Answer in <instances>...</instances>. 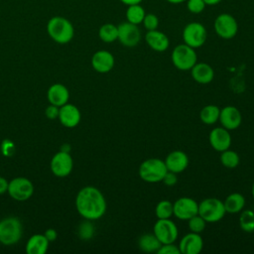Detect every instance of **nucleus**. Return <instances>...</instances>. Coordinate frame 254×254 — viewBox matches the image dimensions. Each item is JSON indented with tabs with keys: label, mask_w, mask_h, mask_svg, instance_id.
Wrapping results in <instances>:
<instances>
[{
	"label": "nucleus",
	"mask_w": 254,
	"mask_h": 254,
	"mask_svg": "<svg viewBox=\"0 0 254 254\" xmlns=\"http://www.w3.org/2000/svg\"><path fill=\"white\" fill-rule=\"evenodd\" d=\"M168 172L165 162L159 158H150L143 161L139 167V177L146 183L162 182Z\"/></svg>",
	"instance_id": "nucleus-3"
},
{
	"label": "nucleus",
	"mask_w": 254,
	"mask_h": 254,
	"mask_svg": "<svg viewBox=\"0 0 254 254\" xmlns=\"http://www.w3.org/2000/svg\"><path fill=\"white\" fill-rule=\"evenodd\" d=\"M207 32L205 27L198 22H191L186 25L183 30L184 44L196 49L200 48L206 41Z\"/></svg>",
	"instance_id": "nucleus-7"
},
{
	"label": "nucleus",
	"mask_w": 254,
	"mask_h": 254,
	"mask_svg": "<svg viewBox=\"0 0 254 254\" xmlns=\"http://www.w3.org/2000/svg\"><path fill=\"white\" fill-rule=\"evenodd\" d=\"M203 1H204V3L206 5H216V4H218L222 0H203Z\"/></svg>",
	"instance_id": "nucleus-43"
},
{
	"label": "nucleus",
	"mask_w": 254,
	"mask_h": 254,
	"mask_svg": "<svg viewBox=\"0 0 254 254\" xmlns=\"http://www.w3.org/2000/svg\"><path fill=\"white\" fill-rule=\"evenodd\" d=\"M220 108L214 104H208L202 107L199 112V119L206 125H212L219 119Z\"/></svg>",
	"instance_id": "nucleus-26"
},
{
	"label": "nucleus",
	"mask_w": 254,
	"mask_h": 254,
	"mask_svg": "<svg viewBox=\"0 0 254 254\" xmlns=\"http://www.w3.org/2000/svg\"><path fill=\"white\" fill-rule=\"evenodd\" d=\"M118 28V38L117 40L121 45L127 48L136 47L141 40V32L137 25L130 22L121 23Z\"/></svg>",
	"instance_id": "nucleus-13"
},
{
	"label": "nucleus",
	"mask_w": 254,
	"mask_h": 254,
	"mask_svg": "<svg viewBox=\"0 0 254 254\" xmlns=\"http://www.w3.org/2000/svg\"><path fill=\"white\" fill-rule=\"evenodd\" d=\"M198 214V203L191 197L183 196L173 202V215L178 219L188 220Z\"/></svg>",
	"instance_id": "nucleus-12"
},
{
	"label": "nucleus",
	"mask_w": 254,
	"mask_h": 254,
	"mask_svg": "<svg viewBox=\"0 0 254 254\" xmlns=\"http://www.w3.org/2000/svg\"><path fill=\"white\" fill-rule=\"evenodd\" d=\"M209 144L213 150L217 152H222L229 149L231 145V136L229 130L221 127L213 128L209 132L208 136Z\"/></svg>",
	"instance_id": "nucleus-15"
},
{
	"label": "nucleus",
	"mask_w": 254,
	"mask_h": 254,
	"mask_svg": "<svg viewBox=\"0 0 254 254\" xmlns=\"http://www.w3.org/2000/svg\"><path fill=\"white\" fill-rule=\"evenodd\" d=\"M115 64L113 55L105 50L97 51L91 58V65L93 69L99 73L109 72Z\"/></svg>",
	"instance_id": "nucleus-16"
},
{
	"label": "nucleus",
	"mask_w": 254,
	"mask_h": 254,
	"mask_svg": "<svg viewBox=\"0 0 254 254\" xmlns=\"http://www.w3.org/2000/svg\"><path fill=\"white\" fill-rule=\"evenodd\" d=\"M146 15L144 8L140 4H134L128 6L126 10V19L128 22L139 25L143 22V19Z\"/></svg>",
	"instance_id": "nucleus-28"
},
{
	"label": "nucleus",
	"mask_w": 254,
	"mask_h": 254,
	"mask_svg": "<svg viewBox=\"0 0 254 254\" xmlns=\"http://www.w3.org/2000/svg\"><path fill=\"white\" fill-rule=\"evenodd\" d=\"M167 1L170 2V3H173V4H179V3L185 2L186 0H167Z\"/></svg>",
	"instance_id": "nucleus-44"
},
{
	"label": "nucleus",
	"mask_w": 254,
	"mask_h": 254,
	"mask_svg": "<svg viewBox=\"0 0 254 254\" xmlns=\"http://www.w3.org/2000/svg\"><path fill=\"white\" fill-rule=\"evenodd\" d=\"M164 162L168 171L176 174H180L188 168L189 157L184 151L175 150L170 154H168Z\"/></svg>",
	"instance_id": "nucleus-19"
},
{
	"label": "nucleus",
	"mask_w": 254,
	"mask_h": 254,
	"mask_svg": "<svg viewBox=\"0 0 254 254\" xmlns=\"http://www.w3.org/2000/svg\"><path fill=\"white\" fill-rule=\"evenodd\" d=\"M223 205L227 213H238L245 206V197L239 192H232L223 200Z\"/></svg>",
	"instance_id": "nucleus-24"
},
{
	"label": "nucleus",
	"mask_w": 254,
	"mask_h": 254,
	"mask_svg": "<svg viewBox=\"0 0 254 254\" xmlns=\"http://www.w3.org/2000/svg\"><path fill=\"white\" fill-rule=\"evenodd\" d=\"M145 40L147 45L156 52H165L170 46L169 38L163 32L156 30L148 31L145 35Z\"/></svg>",
	"instance_id": "nucleus-21"
},
{
	"label": "nucleus",
	"mask_w": 254,
	"mask_h": 254,
	"mask_svg": "<svg viewBox=\"0 0 254 254\" xmlns=\"http://www.w3.org/2000/svg\"><path fill=\"white\" fill-rule=\"evenodd\" d=\"M225 213L223 201L216 197H207L198 203V214L206 222H217L224 217Z\"/></svg>",
	"instance_id": "nucleus-6"
},
{
	"label": "nucleus",
	"mask_w": 254,
	"mask_h": 254,
	"mask_svg": "<svg viewBox=\"0 0 254 254\" xmlns=\"http://www.w3.org/2000/svg\"><path fill=\"white\" fill-rule=\"evenodd\" d=\"M178 246L181 254H198L203 248V240L200 234L190 232L180 240Z\"/></svg>",
	"instance_id": "nucleus-18"
},
{
	"label": "nucleus",
	"mask_w": 254,
	"mask_h": 254,
	"mask_svg": "<svg viewBox=\"0 0 254 254\" xmlns=\"http://www.w3.org/2000/svg\"><path fill=\"white\" fill-rule=\"evenodd\" d=\"M1 151L5 156H11L15 152V145L12 141L6 139L1 144Z\"/></svg>",
	"instance_id": "nucleus-37"
},
{
	"label": "nucleus",
	"mask_w": 254,
	"mask_h": 254,
	"mask_svg": "<svg viewBox=\"0 0 254 254\" xmlns=\"http://www.w3.org/2000/svg\"><path fill=\"white\" fill-rule=\"evenodd\" d=\"M172 63L180 70H190L197 63V56L193 48L181 44L174 48L172 52Z\"/></svg>",
	"instance_id": "nucleus-5"
},
{
	"label": "nucleus",
	"mask_w": 254,
	"mask_h": 254,
	"mask_svg": "<svg viewBox=\"0 0 254 254\" xmlns=\"http://www.w3.org/2000/svg\"><path fill=\"white\" fill-rule=\"evenodd\" d=\"M75 207L84 219L92 221L101 218L105 214L107 203L103 193L97 188L87 186L77 192Z\"/></svg>",
	"instance_id": "nucleus-1"
},
{
	"label": "nucleus",
	"mask_w": 254,
	"mask_h": 254,
	"mask_svg": "<svg viewBox=\"0 0 254 254\" xmlns=\"http://www.w3.org/2000/svg\"><path fill=\"white\" fill-rule=\"evenodd\" d=\"M44 235L47 237V239H48L50 242L55 241V240L57 239V237H58V233H57V231H56L54 228H48V229L45 231Z\"/></svg>",
	"instance_id": "nucleus-40"
},
{
	"label": "nucleus",
	"mask_w": 254,
	"mask_h": 254,
	"mask_svg": "<svg viewBox=\"0 0 254 254\" xmlns=\"http://www.w3.org/2000/svg\"><path fill=\"white\" fill-rule=\"evenodd\" d=\"M153 233L162 244L175 243L179 236L178 227L170 218L158 219L154 224Z\"/></svg>",
	"instance_id": "nucleus-10"
},
{
	"label": "nucleus",
	"mask_w": 254,
	"mask_h": 254,
	"mask_svg": "<svg viewBox=\"0 0 254 254\" xmlns=\"http://www.w3.org/2000/svg\"><path fill=\"white\" fill-rule=\"evenodd\" d=\"M78 237L82 240H89L92 238L94 234V225L92 224L91 220L85 219L78 225L77 229Z\"/></svg>",
	"instance_id": "nucleus-32"
},
{
	"label": "nucleus",
	"mask_w": 254,
	"mask_h": 254,
	"mask_svg": "<svg viewBox=\"0 0 254 254\" xmlns=\"http://www.w3.org/2000/svg\"><path fill=\"white\" fill-rule=\"evenodd\" d=\"M7 192L15 200L25 201L33 195L34 185L27 178L17 177L9 182Z\"/></svg>",
	"instance_id": "nucleus-8"
},
{
	"label": "nucleus",
	"mask_w": 254,
	"mask_h": 254,
	"mask_svg": "<svg viewBox=\"0 0 254 254\" xmlns=\"http://www.w3.org/2000/svg\"><path fill=\"white\" fill-rule=\"evenodd\" d=\"M73 168V160L69 152L60 151L54 155L51 160V171L59 178L67 177Z\"/></svg>",
	"instance_id": "nucleus-11"
},
{
	"label": "nucleus",
	"mask_w": 254,
	"mask_h": 254,
	"mask_svg": "<svg viewBox=\"0 0 254 254\" xmlns=\"http://www.w3.org/2000/svg\"><path fill=\"white\" fill-rule=\"evenodd\" d=\"M158 254H181L179 246L174 243H167L162 244L159 250L157 251Z\"/></svg>",
	"instance_id": "nucleus-36"
},
{
	"label": "nucleus",
	"mask_w": 254,
	"mask_h": 254,
	"mask_svg": "<svg viewBox=\"0 0 254 254\" xmlns=\"http://www.w3.org/2000/svg\"><path fill=\"white\" fill-rule=\"evenodd\" d=\"M155 214L158 219L171 218L173 215V202L168 199L159 201L155 207Z\"/></svg>",
	"instance_id": "nucleus-31"
},
{
	"label": "nucleus",
	"mask_w": 254,
	"mask_h": 254,
	"mask_svg": "<svg viewBox=\"0 0 254 254\" xmlns=\"http://www.w3.org/2000/svg\"><path fill=\"white\" fill-rule=\"evenodd\" d=\"M251 192H252V196H253V198H254V183H253L252 188H251Z\"/></svg>",
	"instance_id": "nucleus-45"
},
{
	"label": "nucleus",
	"mask_w": 254,
	"mask_h": 254,
	"mask_svg": "<svg viewBox=\"0 0 254 254\" xmlns=\"http://www.w3.org/2000/svg\"><path fill=\"white\" fill-rule=\"evenodd\" d=\"M188 221H189L188 222L189 229L190 232L200 234L205 228L206 221L199 214H196V215L190 217V219H188Z\"/></svg>",
	"instance_id": "nucleus-33"
},
{
	"label": "nucleus",
	"mask_w": 254,
	"mask_h": 254,
	"mask_svg": "<svg viewBox=\"0 0 254 254\" xmlns=\"http://www.w3.org/2000/svg\"><path fill=\"white\" fill-rule=\"evenodd\" d=\"M49 244L50 241L44 234H34L27 241L26 252L28 254H45Z\"/></svg>",
	"instance_id": "nucleus-23"
},
{
	"label": "nucleus",
	"mask_w": 254,
	"mask_h": 254,
	"mask_svg": "<svg viewBox=\"0 0 254 254\" xmlns=\"http://www.w3.org/2000/svg\"><path fill=\"white\" fill-rule=\"evenodd\" d=\"M143 26L147 31L156 30L159 26V19L158 17L153 13H148L145 15L143 19Z\"/></svg>",
	"instance_id": "nucleus-34"
},
{
	"label": "nucleus",
	"mask_w": 254,
	"mask_h": 254,
	"mask_svg": "<svg viewBox=\"0 0 254 254\" xmlns=\"http://www.w3.org/2000/svg\"><path fill=\"white\" fill-rule=\"evenodd\" d=\"M177 175H178V174H176V173H173V172L168 171V172L166 173L165 177L163 178L162 182H163L166 186H168V187H173V186H175V185L177 184V182H178V176H177Z\"/></svg>",
	"instance_id": "nucleus-38"
},
{
	"label": "nucleus",
	"mask_w": 254,
	"mask_h": 254,
	"mask_svg": "<svg viewBox=\"0 0 254 254\" xmlns=\"http://www.w3.org/2000/svg\"><path fill=\"white\" fill-rule=\"evenodd\" d=\"M162 243L156 237L154 233H146L139 237L138 240V247L146 253L157 252L161 247Z\"/></svg>",
	"instance_id": "nucleus-25"
},
{
	"label": "nucleus",
	"mask_w": 254,
	"mask_h": 254,
	"mask_svg": "<svg viewBox=\"0 0 254 254\" xmlns=\"http://www.w3.org/2000/svg\"><path fill=\"white\" fill-rule=\"evenodd\" d=\"M190 75L197 83L207 84L212 81L214 77V70L206 63H196L190 68Z\"/></svg>",
	"instance_id": "nucleus-22"
},
{
	"label": "nucleus",
	"mask_w": 254,
	"mask_h": 254,
	"mask_svg": "<svg viewBox=\"0 0 254 254\" xmlns=\"http://www.w3.org/2000/svg\"><path fill=\"white\" fill-rule=\"evenodd\" d=\"M123 4L130 6V5H134V4H140L142 2V0H120Z\"/></svg>",
	"instance_id": "nucleus-42"
},
{
	"label": "nucleus",
	"mask_w": 254,
	"mask_h": 254,
	"mask_svg": "<svg viewBox=\"0 0 254 254\" xmlns=\"http://www.w3.org/2000/svg\"><path fill=\"white\" fill-rule=\"evenodd\" d=\"M213 27L216 35L224 40L234 38L238 32V24L236 19L227 13L218 15L214 20Z\"/></svg>",
	"instance_id": "nucleus-9"
},
{
	"label": "nucleus",
	"mask_w": 254,
	"mask_h": 254,
	"mask_svg": "<svg viewBox=\"0 0 254 254\" xmlns=\"http://www.w3.org/2000/svg\"><path fill=\"white\" fill-rule=\"evenodd\" d=\"M218 121L223 128L227 130H235L241 125L242 115L237 107L228 105L220 109Z\"/></svg>",
	"instance_id": "nucleus-14"
},
{
	"label": "nucleus",
	"mask_w": 254,
	"mask_h": 254,
	"mask_svg": "<svg viewBox=\"0 0 254 254\" xmlns=\"http://www.w3.org/2000/svg\"><path fill=\"white\" fill-rule=\"evenodd\" d=\"M239 226L247 233L254 231V211L250 209H245L240 211L239 215Z\"/></svg>",
	"instance_id": "nucleus-29"
},
{
	"label": "nucleus",
	"mask_w": 254,
	"mask_h": 254,
	"mask_svg": "<svg viewBox=\"0 0 254 254\" xmlns=\"http://www.w3.org/2000/svg\"><path fill=\"white\" fill-rule=\"evenodd\" d=\"M220 153V162L223 165V167L227 169H234L239 165L240 158L235 151L227 149Z\"/></svg>",
	"instance_id": "nucleus-30"
},
{
	"label": "nucleus",
	"mask_w": 254,
	"mask_h": 254,
	"mask_svg": "<svg viewBox=\"0 0 254 254\" xmlns=\"http://www.w3.org/2000/svg\"><path fill=\"white\" fill-rule=\"evenodd\" d=\"M8 185H9V182L5 178L0 177V194L7 192Z\"/></svg>",
	"instance_id": "nucleus-41"
},
{
	"label": "nucleus",
	"mask_w": 254,
	"mask_h": 254,
	"mask_svg": "<svg viewBox=\"0 0 254 254\" xmlns=\"http://www.w3.org/2000/svg\"><path fill=\"white\" fill-rule=\"evenodd\" d=\"M47 32L58 44H67L74 36V29L69 20L62 16L52 17L47 24Z\"/></svg>",
	"instance_id": "nucleus-2"
},
{
	"label": "nucleus",
	"mask_w": 254,
	"mask_h": 254,
	"mask_svg": "<svg viewBox=\"0 0 254 254\" xmlns=\"http://www.w3.org/2000/svg\"><path fill=\"white\" fill-rule=\"evenodd\" d=\"M58 118L61 124L64 127L73 128L80 122L81 114L79 109L75 105L67 102L60 107Z\"/></svg>",
	"instance_id": "nucleus-17"
},
{
	"label": "nucleus",
	"mask_w": 254,
	"mask_h": 254,
	"mask_svg": "<svg viewBox=\"0 0 254 254\" xmlns=\"http://www.w3.org/2000/svg\"><path fill=\"white\" fill-rule=\"evenodd\" d=\"M99 39L104 43H113L118 38V28L114 24H103L98 31Z\"/></svg>",
	"instance_id": "nucleus-27"
},
{
	"label": "nucleus",
	"mask_w": 254,
	"mask_h": 254,
	"mask_svg": "<svg viewBox=\"0 0 254 254\" xmlns=\"http://www.w3.org/2000/svg\"><path fill=\"white\" fill-rule=\"evenodd\" d=\"M59 111H60V107L56 106V105H53V104H50L46 110H45V115L51 119V120H54L56 118L59 117Z\"/></svg>",
	"instance_id": "nucleus-39"
},
{
	"label": "nucleus",
	"mask_w": 254,
	"mask_h": 254,
	"mask_svg": "<svg viewBox=\"0 0 254 254\" xmlns=\"http://www.w3.org/2000/svg\"><path fill=\"white\" fill-rule=\"evenodd\" d=\"M23 233L21 220L16 216H9L0 220V243L13 245L17 243Z\"/></svg>",
	"instance_id": "nucleus-4"
},
{
	"label": "nucleus",
	"mask_w": 254,
	"mask_h": 254,
	"mask_svg": "<svg viewBox=\"0 0 254 254\" xmlns=\"http://www.w3.org/2000/svg\"><path fill=\"white\" fill-rule=\"evenodd\" d=\"M47 97L50 104L61 107L68 102L69 92L65 85L62 83H55L49 87Z\"/></svg>",
	"instance_id": "nucleus-20"
},
{
	"label": "nucleus",
	"mask_w": 254,
	"mask_h": 254,
	"mask_svg": "<svg viewBox=\"0 0 254 254\" xmlns=\"http://www.w3.org/2000/svg\"><path fill=\"white\" fill-rule=\"evenodd\" d=\"M206 4L203 0H188L187 1V8L192 14H199L201 13Z\"/></svg>",
	"instance_id": "nucleus-35"
}]
</instances>
